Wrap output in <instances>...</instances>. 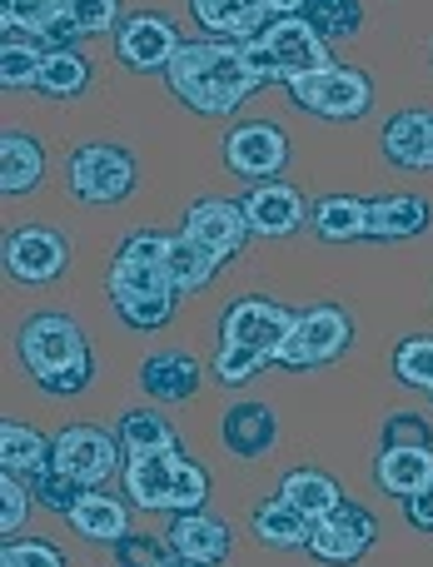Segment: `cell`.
<instances>
[{"label": "cell", "instance_id": "1", "mask_svg": "<svg viewBox=\"0 0 433 567\" xmlns=\"http://www.w3.org/2000/svg\"><path fill=\"white\" fill-rule=\"evenodd\" d=\"M165 85L175 100H185L195 115L205 120H225L245 105L249 95H259V80L245 60V45L235 40H179L175 60L165 65Z\"/></svg>", "mask_w": 433, "mask_h": 567}, {"label": "cell", "instance_id": "2", "mask_svg": "<svg viewBox=\"0 0 433 567\" xmlns=\"http://www.w3.org/2000/svg\"><path fill=\"white\" fill-rule=\"evenodd\" d=\"M16 349L30 383L40 393H50V399H75V393H85L95 383V353H90L85 333H80V323L70 313H55V309L30 313L20 323Z\"/></svg>", "mask_w": 433, "mask_h": 567}, {"label": "cell", "instance_id": "3", "mask_svg": "<svg viewBox=\"0 0 433 567\" xmlns=\"http://www.w3.org/2000/svg\"><path fill=\"white\" fill-rule=\"evenodd\" d=\"M65 185L70 199L80 209H115L135 195L140 185V165L125 145H110V140H90V145L70 150L65 159Z\"/></svg>", "mask_w": 433, "mask_h": 567}, {"label": "cell", "instance_id": "4", "mask_svg": "<svg viewBox=\"0 0 433 567\" xmlns=\"http://www.w3.org/2000/svg\"><path fill=\"white\" fill-rule=\"evenodd\" d=\"M285 95H289V105L309 110V115L349 125V120L369 115V105H374V80L354 65H329V70H319V75L289 80Z\"/></svg>", "mask_w": 433, "mask_h": 567}, {"label": "cell", "instance_id": "5", "mask_svg": "<svg viewBox=\"0 0 433 567\" xmlns=\"http://www.w3.org/2000/svg\"><path fill=\"white\" fill-rule=\"evenodd\" d=\"M354 343V319L339 303H315V309L295 313V333L285 339L275 363L285 369H319V363L344 359V349Z\"/></svg>", "mask_w": 433, "mask_h": 567}, {"label": "cell", "instance_id": "6", "mask_svg": "<svg viewBox=\"0 0 433 567\" xmlns=\"http://www.w3.org/2000/svg\"><path fill=\"white\" fill-rule=\"evenodd\" d=\"M120 458H125L120 439L100 423H70L55 433V473L75 478L80 488H105L120 473Z\"/></svg>", "mask_w": 433, "mask_h": 567}, {"label": "cell", "instance_id": "7", "mask_svg": "<svg viewBox=\"0 0 433 567\" xmlns=\"http://www.w3.org/2000/svg\"><path fill=\"white\" fill-rule=\"evenodd\" d=\"M295 333V309H285V303L265 299V293H249V299L229 303L225 323H219V343H239V349H255L265 353L269 363L279 359V349H285V339Z\"/></svg>", "mask_w": 433, "mask_h": 567}, {"label": "cell", "instance_id": "8", "mask_svg": "<svg viewBox=\"0 0 433 567\" xmlns=\"http://www.w3.org/2000/svg\"><path fill=\"white\" fill-rule=\"evenodd\" d=\"M165 249H169V235H159V229H135V235L120 239L115 259H110V279H105L110 299H115V293H159V289H175L169 275H165Z\"/></svg>", "mask_w": 433, "mask_h": 567}, {"label": "cell", "instance_id": "9", "mask_svg": "<svg viewBox=\"0 0 433 567\" xmlns=\"http://www.w3.org/2000/svg\"><path fill=\"white\" fill-rule=\"evenodd\" d=\"M289 165V135L275 120H239L225 135V169L249 185H265Z\"/></svg>", "mask_w": 433, "mask_h": 567}, {"label": "cell", "instance_id": "10", "mask_svg": "<svg viewBox=\"0 0 433 567\" xmlns=\"http://www.w3.org/2000/svg\"><path fill=\"white\" fill-rule=\"evenodd\" d=\"M70 265V245L60 229L50 225H20L6 235V275L25 289H45L65 275Z\"/></svg>", "mask_w": 433, "mask_h": 567}, {"label": "cell", "instance_id": "11", "mask_svg": "<svg viewBox=\"0 0 433 567\" xmlns=\"http://www.w3.org/2000/svg\"><path fill=\"white\" fill-rule=\"evenodd\" d=\"M379 543V518L359 503H339L334 513L315 523V538H309V553L324 567H354L364 563V553Z\"/></svg>", "mask_w": 433, "mask_h": 567}, {"label": "cell", "instance_id": "12", "mask_svg": "<svg viewBox=\"0 0 433 567\" xmlns=\"http://www.w3.org/2000/svg\"><path fill=\"white\" fill-rule=\"evenodd\" d=\"M179 50V30L175 20L155 16V10H135V16L120 20L115 30V60L135 75H150V70H165Z\"/></svg>", "mask_w": 433, "mask_h": 567}, {"label": "cell", "instance_id": "13", "mask_svg": "<svg viewBox=\"0 0 433 567\" xmlns=\"http://www.w3.org/2000/svg\"><path fill=\"white\" fill-rule=\"evenodd\" d=\"M259 40L275 50V65H279V75H285V85H289V80L319 75V70L334 65V55H329V40L319 35V30L309 25L305 16H275Z\"/></svg>", "mask_w": 433, "mask_h": 567}, {"label": "cell", "instance_id": "14", "mask_svg": "<svg viewBox=\"0 0 433 567\" xmlns=\"http://www.w3.org/2000/svg\"><path fill=\"white\" fill-rule=\"evenodd\" d=\"M179 235H189L195 245H205L209 255L225 265V259H235L239 249H245V239H249V219H245V209H239V199H219V195H209V199H195L189 205V215H185V229Z\"/></svg>", "mask_w": 433, "mask_h": 567}, {"label": "cell", "instance_id": "15", "mask_svg": "<svg viewBox=\"0 0 433 567\" xmlns=\"http://www.w3.org/2000/svg\"><path fill=\"white\" fill-rule=\"evenodd\" d=\"M239 209H245L249 219V235L259 239H289L305 229V195H299L295 185H285V179H265V185H249V195L239 199Z\"/></svg>", "mask_w": 433, "mask_h": 567}, {"label": "cell", "instance_id": "16", "mask_svg": "<svg viewBox=\"0 0 433 567\" xmlns=\"http://www.w3.org/2000/svg\"><path fill=\"white\" fill-rule=\"evenodd\" d=\"M219 443H225L229 458H245V463L265 458V453L279 443V419H275V409H269V403H259V399L229 403L225 419H219Z\"/></svg>", "mask_w": 433, "mask_h": 567}, {"label": "cell", "instance_id": "17", "mask_svg": "<svg viewBox=\"0 0 433 567\" xmlns=\"http://www.w3.org/2000/svg\"><path fill=\"white\" fill-rule=\"evenodd\" d=\"M185 463V443L175 449L145 453V458H125V493L140 513H169L175 503V473Z\"/></svg>", "mask_w": 433, "mask_h": 567}, {"label": "cell", "instance_id": "18", "mask_svg": "<svg viewBox=\"0 0 433 567\" xmlns=\"http://www.w3.org/2000/svg\"><path fill=\"white\" fill-rule=\"evenodd\" d=\"M379 150H384V159L394 169L429 175L433 169V110H399V115H389Z\"/></svg>", "mask_w": 433, "mask_h": 567}, {"label": "cell", "instance_id": "19", "mask_svg": "<svg viewBox=\"0 0 433 567\" xmlns=\"http://www.w3.org/2000/svg\"><path fill=\"white\" fill-rule=\"evenodd\" d=\"M165 543L189 563H205V567H219L229 558V528L219 513H169V528H165Z\"/></svg>", "mask_w": 433, "mask_h": 567}, {"label": "cell", "instance_id": "20", "mask_svg": "<svg viewBox=\"0 0 433 567\" xmlns=\"http://www.w3.org/2000/svg\"><path fill=\"white\" fill-rule=\"evenodd\" d=\"M140 389L155 403H189L199 393V359L185 349H155L140 359Z\"/></svg>", "mask_w": 433, "mask_h": 567}, {"label": "cell", "instance_id": "21", "mask_svg": "<svg viewBox=\"0 0 433 567\" xmlns=\"http://www.w3.org/2000/svg\"><path fill=\"white\" fill-rule=\"evenodd\" d=\"M374 478L389 498H399V503L414 498L419 488L433 483V449H424V443H389V449H379Z\"/></svg>", "mask_w": 433, "mask_h": 567}, {"label": "cell", "instance_id": "22", "mask_svg": "<svg viewBox=\"0 0 433 567\" xmlns=\"http://www.w3.org/2000/svg\"><path fill=\"white\" fill-rule=\"evenodd\" d=\"M45 468H55V439H45L40 429H30L20 419L0 423V473L35 483Z\"/></svg>", "mask_w": 433, "mask_h": 567}, {"label": "cell", "instance_id": "23", "mask_svg": "<svg viewBox=\"0 0 433 567\" xmlns=\"http://www.w3.org/2000/svg\"><path fill=\"white\" fill-rule=\"evenodd\" d=\"M65 523L80 543H120L130 533V508L120 498H110L105 488H85L75 508L65 513Z\"/></svg>", "mask_w": 433, "mask_h": 567}, {"label": "cell", "instance_id": "24", "mask_svg": "<svg viewBox=\"0 0 433 567\" xmlns=\"http://www.w3.org/2000/svg\"><path fill=\"white\" fill-rule=\"evenodd\" d=\"M249 533H255L265 548L295 553V548H309V538H315V518L299 513L295 503H285L275 493L269 503H255V513H249Z\"/></svg>", "mask_w": 433, "mask_h": 567}, {"label": "cell", "instance_id": "25", "mask_svg": "<svg viewBox=\"0 0 433 567\" xmlns=\"http://www.w3.org/2000/svg\"><path fill=\"white\" fill-rule=\"evenodd\" d=\"M433 225V205L424 195H384L369 199V239L394 245V239H414Z\"/></svg>", "mask_w": 433, "mask_h": 567}, {"label": "cell", "instance_id": "26", "mask_svg": "<svg viewBox=\"0 0 433 567\" xmlns=\"http://www.w3.org/2000/svg\"><path fill=\"white\" fill-rule=\"evenodd\" d=\"M40 179H45V150H40V140L25 135V130H6V140H0V189H6V199L30 195Z\"/></svg>", "mask_w": 433, "mask_h": 567}, {"label": "cell", "instance_id": "27", "mask_svg": "<svg viewBox=\"0 0 433 567\" xmlns=\"http://www.w3.org/2000/svg\"><path fill=\"white\" fill-rule=\"evenodd\" d=\"M315 235L324 245H349V239H369V199L354 195H324L315 205Z\"/></svg>", "mask_w": 433, "mask_h": 567}, {"label": "cell", "instance_id": "28", "mask_svg": "<svg viewBox=\"0 0 433 567\" xmlns=\"http://www.w3.org/2000/svg\"><path fill=\"white\" fill-rule=\"evenodd\" d=\"M279 498L295 503L299 513H309V518H324V513H334L339 503H344V488H339L329 473L319 468H289L285 478H279Z\"/></svg>", "mask_w": 433, "mask_h": 567}, {"label": "cell", "instance_id": "29", "mask_svg": "<svg viewBox=\"0 0 433 567\" xmlns=\"http://www.w3.org/2000/svg\"><path fill=\"white\" fill-rule=\"evenodd\" d=\"M115 439H120V449H125V458H145V453L175 449L179 433L169 429V419L159 409H130V413H120Z\"/></svg>", "mask_w": 433, "mask_h": 567}, {"label": "cell", "instance_id": "30", "mask_svg": "<svg viewBox=\"0 0 433 567\" xmlns=\"http://www.w3.org/2000/svg\"><path fill=\"white\" fill-rule=\"evenodd\" d=\"M165 275H169V284H175L179 293H195V289H205V284L219 275V259L209 255L205 245H195L189 235H169Z\"/></svg>", "mask_w": 433, "mask_h": 567}, {"label": "cell", "instance_id": "31", "mask_svg": "<svg viewBox=\"0 0 433 567\" xmlns=\"http://www.w3.org/2000/svg\"><path fill=\"white\" fill-rule=\"evenodd\" d=\"M90 85V60L80 50L60 45V50H45V65H40V80L35 90L50 100H75L80 90Z\"/></svg>", "mask_w": 433, "mask_h": 567}, {"label": "cell", "instance_id": "32", "mask_svg": "<svg viewBox=\"0 0 433 567\" xmlns=\"http://www.w3.org/2000/svg\"><path fill=\"white\" fill-rule=\"evenodd\" d=\"M40 65H45L40 40L20 35V30H6V45H0V85L6 90H35Z\"/></svg>", "mask_w": 433, "mask_h": 567}, {"label": "cell", "instance_id": "33", "mask_svg": "<svg viewBox=\"0 0 433 567\" xmlns=\"http://www.w3.org/2000/svg\"><path fill=\"white\" fill-rule=\"evenodd\" d=\"M110 303H115V313H120V323H125V329L150 333V329H165V323H169L179 293L175 289H159V293H115Z\"/></svg>", "mask_w": 433, "mask_h": 567}, {"label": "cell", "instance_id": "34", "mask_svg": "<svg viewBox=\"0 0 433 567\" xmlns=\"http://www.w3.org/2000/svg\"><path fill=\"white\" fill-rule=\"evenodd\" d=\"M299 16H305L309 25L329 40V45H334V40L359 35V25H364V6H359V0H305Z\"/></svg>", "mask_w": 433, "mask_h": 567}, {"label": "cell", "instance_id": "35", "mask_svg": "<svg viewBox=\"0 0 433 567\" xmlns=\"http://www.w3.org/2000/svg\"><path fill=\"white\" fill-rule=\"evenodd\" d=\"M0 16H6V30L35 35L40 45H45L50 25L65 16V0H6V6H0Z\"/></svg>", "mask_w": 433, "mask_h": 567}, {"label": "cell", "instance_id": "36", "mask_svg": "<svg viewBox=\"0 0 433 567\" xmlns=\"http://www.w3.org/2000/svg\"><path fill=\"white\" fill-rule=\"evenodd\" d=\"M394 379L404 389H433V333H414L394 349Z\"/></svg>", "mask_w": 433, "mask_h": 567}, {"label": "cell", "instance_id": "37", "mask_svg": "<svg viewBox=\"0 0 433 567\" xmlns=\"http://www.w3.org/2000/svg\"><path fill=\"white\" fill-rule=\"evenodd\" d=\"M30 508H35V493H30V483L16 478V473H0V533H6V538H16V533L25 528Z\"/></svg>", "mask_w": 433, "mask_h": 567}, {"label": "cell", "instance_id": "38", "mask_svg": "<svg viewBox=\"0 0 433 567\" xmlns=\"http://www.w3.org/2000/svg\"><path fill=\"white\" fill-rule=\"evenodd\" d=\"M259 369H269L265 353L239 349V343H219V353H215V379L225 383V389H239V383H249Z\"/></svg>", "mask_w": 433, "mask_h": 567}, {"label": "cell", "instance_id": "39", "mask_svg": "<svg viewBox=\"0 0 433 567\" xmlns=\"http://www.w3.org/2000/svg\"><path fill=\"white\" fill-rule=\"evenodd\" d=\"M30 493H35V503H40L45 513H60V518H65V513L80 503V493H85V488H80L75 478H65V473L45 468L35 483H30Z\"/></svg>", "mask_w": 433, "mask_h": 567}, {"label": "cell", "instance_id": "40", "mask_svg": "<svg viewBox=\"0 0 433 567\" xmlns=\"http://www.w3.org/2000/svg\"><path fill=\"white\" fill-rule=\"evenodd\" d=\"M0 567H65V553H60L55 543H40V538H6Z\"/></svg>", "mask_w": 433, "mask_h": 567}, {"label": "cell", "instance_id": "41", "mask_svg": "<svg viewBox=\"0 0 433 567\" xmlns=\"http://www.w3.org/2000/svg\"><path fill=\"white\" fill-rule=\"evenodd\" d=\"M70 20H75L80 35H105L120 30V0H65Z\"/></svg>", "mask_w": 433, "mask_h": 567}, {"label": "cell", "instance_id": "42", "mask_svg": "<svg viewBox=\"0 0 433 567\" xmlns=\"http://www.w3.org/2000/svg\"><path fill=\"white\" fill-rule=\"evenodd\" d=\"M205 503H209L205 468H199L195 458H185V463H179V473H175V503H169V513H199Z\"/></svg>", "mask_w": 433, "mask_h": 567}, {"label": "cell", "instance_id": "43", "mask_svg": "<svg viewBox=\"0 0 433 567\" xmlns=\"http://www.w3.org/2000/svg\"><path fill=\"white\" fill-rule=\"evenodd\" d=\"M165 553H169V543L165 538H145V533H135V538H120L115 543V563L120 567H159L165 563Z\"/></svg>", "mask_w": 433, "mask_h": 567}, {"label": "cell", "instance_id": "44", "mask_svg": "<svg viewBox=\"0 0 433 567\" xmlns=\"http://www.w3.org/2000/svg\"><path fill=\"white\" fill-rule=\"evenodd\" d=\"M389 443H433V429L424 419H419V413H389V423H384V449Z\"/></svg>", "mask_w": 433, "mask_h": 567}, {"label": "cell", "instance_id": "45", "mask_svg": "<svg viewBox=\"0 0 433 567\" xmlns=\"http://www.w3.org/2000/svg\"><path fill=\"white\" fill-rule=\"evenodd\" d=\"M245 60H249V70H255L259 85H285V75H279V65H275V50H269L265 40L245 45Z\"/></svg>", "mask_w": 433, "mask_h": 567}, {"label": "cell", "instance_id": "46", "mask_svg": "<svg viewBox=\"0 0 433 567\" xmlns=\"http://www.w3.org/2000/svg\"><path fill=\"white\" fill-rule=\"evenodd\" d=\"M404 518L414 523L419 533H433V483L429 488H419L414 498H404Z\"/></svg>", "mask_w": 433, "mask_h": 567}, {"label": "cell", "instance_id": "47", "mask_svg": "<svg viewBox=\"0 0 433 567\" xmlns=\"http://www.w3.org/2000/svg\"><path fill=\"white\" fill-rule=\"evenodd\" d=\"M269 10H275V16H299V10H305V0H265Z\"/></svg>", "mask_w": 433, "mask_h": 567}, {"label": "cell", "instance_id": "48", "mask_svg": "<svg viewBox=\"0 0 433 567\" xmlns=\"http://www.w3.org/2000/svg\"><path fill=\"white\" fill-rule=\"evenodd\" d=\"M159 567H205V563H189V558H179V553L169 548V553H165V563H159Z\"/></svg>", "mask_w": 433, "mask_h": 567}, {"label": "cell", "instance_id": "49", "mask_svg": "<svg viewBox=\"0 0 433 567\" xmlns=\"http://www.w3.org/2000/svg\"><path fill=\"white\" fill-rule=\"evenodd\" d=\"M429 403H433V389H429Z\"/></svg>", "mask_w": 433, "mask_h": 567}]
</instances>
